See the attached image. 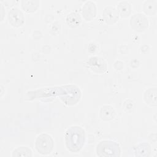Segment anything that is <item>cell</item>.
I'll return each mask as SVG.
<instances>
[{"instance_id":"cell-16","label":"cell","mask_w":157,"mask_h":157,"mask_svg":"<svg viewBox=\"0 0 157 157\" xmlns=\"http://www.w3.org/2000/svg\"><path fill=\"white\" fill-rule=\"evenodd\" d=\"M32 151L26 147H20L13 150L12 156L13 157H30L32 156Z\"/></svg>"},{"instance_id":"cell-14","label":"cell","mask_w":157,"mask_h":157,"mask_svg":"<svg viewBox=\"0 0 157 157\" xmlns=\"http://www.w3.org/2000/svg\"><path fill=\"white\" fill-rule=\"evenodd\" d=\"M21 6L22 9L27 13L35 12L39 6V1H21Z\"/></svg>"},{"instance_id":"cell-7","label":"cell","mask_w":157,"mask_h":157,"mask_svg":"<svg viewBox=\"0 0 157 157\" xmlns=\"http://www.w3.org/2000/svg\"><path fill=\"white\" fill-rule=\"evenodd\" d=\"M118 17V12L114 7L109 6L104 8L103 10V18L107 24L113 25L117 21Z\"/></svg>"},{"instance_id":"cell-17","label":"cell","mask_w":157,"mask_h":157,"mask_svg":"<svg viewBox=\"0 0 157 157\" xmlns=\"http://www.w3.org/2000/svg\"><path fill=\"white\" fill-rule=\"evenodd\" d=\"M133 108H134V102L128 99L124 102L123 109L126 112H131L132 111Z\"/></svg>"},{"instance_id":"cell-5","label":"cell","mask_w":157,"mask_h":157,"mask_svg":"<svg viewBox=\"0 0 157 157\" xmlns=\"http://www.w3.org/2000/svg\"><path fill=\"white\" fill-rule=\"evenodd\" d=\"M9 23L15 28L21 26L25 22V17L23 12L18 8L13 7L8 13Z\"/></svg>"},{"instance_id":"cell-12","label":"cell","mask_w":157,"mask_h":157,"mask_svg":"<svg viewBox=\"0 0 157 157\" xmlns=\"http://www.w3.org/2000/svg\"><path fill=\"white\" fill-rule=\"evenodd\" d=\"M117 11L122 17H127L131 14V6L128 1H121L117 5Z\"/></svg>"},{"instance_id":"cell-8","label":"cell","mask_w":157,"mask_h":157,"mask_svg":"<svg viewBox=\"0 0 157 157\" xmlns=\"http://www.w3.org/2000/svg\"><path fill=\"white\" fill-rule=\"evenodd\" d=\"M88 64L91 70L97 73H102L107 69V65L104 60L98 56H93L90 58Z\"/></svg>"},{"instance_id":"cell-10","label":"cell","mask_w":157,"mask_h":157,"mask_svg":"<svg viewBox=\"0 0 157 157\" xmlns=\"http://www.w3.org/2000/svg\"><path fill=\"white\" fill-rule=\"evenodd\" d=\"M156 87L148 88L145 91L144 99L147 104L151 106H156Z\"/></svg>"},{"instance_id":"cell-9","label":"cell","mask_w":157,"mask_h":157,"mask_svg":"<svg viewBox=\"0 0 157 157\" xmlns=\"http://www.w3.org/2000/svg\"><path fill=\"white\" fill-rule=\"evenodd\" d=\"M151 147L146 142L139 144L134 150L135 156L137 157H148L151 153Z\"/></svg>"},{"instance_id":"cell-4","label":"cell","mask_w":157,"mask_h":157,"mask_svg":"<svg viewBox=\"0 0 157 157\" xmlns=\"http://www.w3.org/2000/svg\"><path fill=\"white\" fill-rule=\"evenodd\" d=\"M129 24L133 30L137 32H142L148 28V20L144 14L137 13L131 16Z\"/></svg>"},{"instance_id":"cell-2","label":"cell","mask_w":157,"mask_h":157,"mask_svg":"<svg viewBox=\"0 0 157 157\" xmlns=\"http://www.w3.org/2000/svg\"><path fill=\"white\" fill-rule=\"evenodd\" d=\"M120 153L119 144L112 140H102L96 146V154L99 157H119Z\"/></svg>"},{"instance_id":"cell-13","label":"cell","mask_w":157,"mask_h":157,"mask_svg":"<svg viewBox=\"0 0 157 157\" xmlns=\"http://www.w3.org/2000/svg\"><path fill=\"white\" fill-rule=\"evenodd\" d=\"M66 22L71 28H75L78 27L81 23L80 16L77 13L72 12L67 15Z\"/></svg>"},{"instance_id":"cell-3","label":"cell","mask_w":157,"mask_h":157,"mask_svg":"<svg viewBox=\"0 0 157 157\" xmlns=\"http://www.w3.org/2000/svg\"><path fill=\"white\" fill-rule=\"evenodd\" d=\"M35 148L37 151L42 155L50 154L53 148V140L52 136L46 133L39 135L35 141Z\"/></svg>"},{"instance_id":"cell-11","label":"cell","mask_w":157,"mask_h":157,"mask_svg":"<svg viewBox=\"0 0 157 157\" xmlns=\"http://www.w3.org/2000/svg\"><path fill=\"white\" fill-rule=\"evenodd\" d=\"M115 112L112 107L110 105L103 106L100 110V118L104 121H109L114 118Z\"/></svg>"},{"instance_id":"cell-1","label":"cell","mask_w":157,"mask_h":157,"mask_svg":"<svg viewBox=\"0 0 157 157\" xmlns=\"http://www.w3.org/2000/svg\"><path fill=\"white\" fill-rule=\"evenodd\" d=\"M66 148L71 152L78 153L83 148L85 142V132L80 126H72L65 133Z\"/></svg>"},{"instance_id":"cell-6","label":"cell","mask_w":157,"mask_h":157,"mask_svg":"<svg viewBox=\"0 0 157 157\" xmlns=\"http://www.w3.org/2000/svg\"><path fill=\"white\" fill-rule=\"evenodd\" d=\"M82 15L86 21H91L95 18L97 13L96 6L94 2L91 1H86L82 7Z\"/></svg>"},{"instance_id":"cell-15","label":"cell","mask_w":157,"mask_h":157,"mask_svg":"<svg viewBox=\"0 0 157 157\" xmlns=\"http://www.w3.org/2000/svg\"><path fill=\"white\" fill-rule=\"evenodd\" d=\"M156 1L148 0L144 2L142 6V9L144 13L148 15H153L156 12Z\"/></svg>"}]
</instances>
